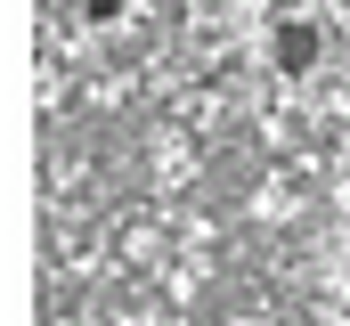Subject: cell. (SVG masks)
I'll use <instances>...</instances> for the list:
<instances>
[{
	"label": "cell",
	"mask_w": 350,
	"mask_h": 326,
	"mask_svg": "<svg viewBox=\"0 0 350 326\" xmlns=\"http://www.w3.org/2000/svg\"><path fill=\"white\" fill-rule=\"evenodd\" d=\"M318 58H326L318 16H277V25H269V66H277L285 82H310V74H318Z\"/></svg>",
	"instance_id": "obj_1"
},
{
	"label": "cell",
	"mask_w": 350,
	"mask_h": 326,
	"mask_svg": "<svg viewBox=\"0 0 350 326\" xmlns=\"http://www.w3.org/2000/svg\"><path fill=\"white\" fill-rule=\"evenodd\" d=\"M114 8H122V0H82V16H90V25H106Z\"/></svg>",
	"instance_id": "obj_2"
},
{
	"label": "cell",
	"mask_w": 350,
	"mask_h": 326,
	"mask_svg": "<svg viewBox=\"0 0 350 326\" xmlns=\"http://www.w3.org/2000/svg\"><path fill=\"white\" fill-rule=\"evenodd\" d=\"M342 237H350V212H342Z\"/></svg>",
	"instance_id": "obj_3"
}]
</instances>
